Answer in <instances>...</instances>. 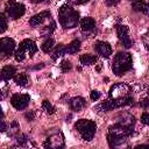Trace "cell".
Segmentation results:
<instances>
[{
	"mask_svg": "<svg viewBox=\"0 0 149 149\" xmlns=\"http://www.w3.org/2000/svg\"><path fill=\"white\" fill-rule=\"evenodd\" d=\"M133 127L125 126L122 123H115L108 128L107 133V141L109 147H119L126 142V139L132 134Z\"/></svg>",
	"mask_w": 149,
	"mask_h": 149,
	"instance_id": "cell-1",
	"label": "cell"
},
{
	"mask_svg": "<svg viewBox=\"0 0 149 149\" xmlns=\"http://www.w3.org/2000/svg\"><path fill=\"white\" fill-rule=\"evenodd\" d=\"M58 19L63 28H74L79 22V13L69 5H63L58 12Z\"/></svg>",
	"mask_w": 149,
	"mask_h": 149,
	"instance_id": "cell-2",
	"label": "cell"
},
{
	"mask_svg": "<svg viewBox=\"0 0 149 149\" xmlns=\"http://www.w3.org/2000/svg\"><path fill=\"white\" fill-rule=\"evenodd\" d=\"M132 56L127 52H118L116 56L113 59V65L112 70L114 74L116 76H122L126 73L130 68H132Z\"/></svg>",
	"mask_w": 149,
	"mask_h": 149,
	"instance_id": "cell-3",
	"label": "cell"
},
{
	"mask_svg": "<svg viewBox=\"0 0 149 149\" xmlns=\"http://www.w3.org/2000/svg\"><path fill=\"white\" fill-rule=\"evenodd\" d=\"M74 127L85 141L93 140L97 130V125L94 121L87 120V119H80L74 123Z\"/></svg>",
	"mask_w": 149,
	"mask_h": 149,
	"instance_id": "cell-4",
	"label": "cell"
},
{
	"mask_svg": "<svg viewBox=\"0 0 149 149\" xmlns=\"http://www.w3.org/2000/svg\"><path fill=\"white\" fill-rule=\"evenodd\" d=\"M129 105H133V98L129 97V95H126V97L116 98V99H111L109 98V100L104 101L97 108H100L101 112H107V111H111V109H114V108H119V107H122V106H129Z\"/></svg>",
	"mask_w": 149,
	"mask_h": 149,
	"instance_id": "cell-5",
	"label": "cell"
},
{
	"mask_svg": "<svg viewBox=\"0 0 149 149\" xmlns=\"http://www.w3.org/2000/svg\"><path fill=\"white\" fill-rule=\"evenodd\" d=\"M5 12L6 14L13 19V20H16L19 17H21L24 12H26V7L24 5H22L21 2H17L15 0H9L6 2L5 5Z\"/></svg>",
	"mask_w": 149,
	"mask_h": 149,
	"instance_id": "cell-6",
	"label": "cell"
},
{
	"mask_svg": "<svg viewBox=\"0 0 149 149\" xmlns=\"http://www.w3.org/2000/svg\"><path fill=\"white\" fill-rule=\"evenodd\" d=\"M15 49V42L10 37H2L0 38V58L5 59L12 56Z\"/></svg>",
	"mask_w": 149,
	"mask_h": 149,
	"instance_id": "cell-7",
	"label": "cell"
},
{
	"mask_svg": "<svg viewBox=\"0 0 149 149\" xmlns=\"http://www.w3.org/2000/svg\"><path fill=\"white\" fill-rule=\"evenodd\" d=\"M65 143L64 136L62 133H56L50 135L43 143V147L45 148H51V149H57V148H62Z\"/></svg>",
	"mask_w": 149,
	"mask_h": 149,
	"instance_id": "cell-8",
	"label": "cell"
},
{
	"mask_svg": "<svg viewBox=\"0 0 149 149\" xmlns=\"http://www.w3.org/2000/svg\"><path fill=\"white\" fill-rule=\"evenodd\" d=\"M130 92V87L123 83H118L115 85H113L109 90V98L111 99H116V98H122L128 95V93Z\"/></svg>",
	"mask_w": 149,
	"mask_h": 149,
	"instance_id": "cell-9",
	"label": "cell"
},
{
	"mask_svg": "<svg viewBox=\"0 0 149 149\" xmlns=\"http://www.w3.org/2000/svg\"><path fill=\"white\" fill-rule=\"evenodd\" d=\"M30 101V97L28 94H20V93H15L12 95L10 98V104L15 109H24L28 104Z\"/></svg>",
	"mask_w": 149,
	"mask_h": 149,
	"instance_id": "cell-10",
	"label": "cell"
},
{
	"mask_svg": "<svg viewBox=\"0 0 149 149\" xmlns=\"http://www.w3.org/2000/svg\"><path fill=\"white\" fill-rule=\"evenodd\" d=\"M116 34H118V37L125 48H130L133 45V41L129 37V30H128L127 26L116 24Z\"/></svg>",
	"mask_w": 149,
	"mask_h": 149,
	"instance_id": "cell-11",
	"label": "cell"
},
{
	"mask_svg": "<svg viewBox=\"0 0 149 149\" xmlns=\"http://www.w3.org/2000/svg\"><path fill=\"white\" fill-rule=\"evenodd\" d=\"M94 49H95V51H97L101 57H104V58H108V57L112 55V52H113L111 44L107 43V42H105V41H98V42L94 44Z\"/></svg>",
	"mask_w": 149,
	"mask_h": 149,
	"instance_id": "cell-12",
	"label": "cell"
},
{
	"mask_svg": "<svg viewBox=\"0 0 149 149\" xmlns=\"http://www.w3.org/2000/svg\"><path fill=\"white\" fill-rule=\"evenodd\" d=\"M50 19H51L50 13H49L48 10H44V12L37 13V14H35L34 16H31L30 20H29V23H30V26H33V27H38V26H41L42 23H44L47 20H50Z\"/></svg>",
	"mask_w": 149,
	"mask_h": 149,
	"instance_id": "cell-13",
	"label": "cell"
},
{
	"mask_svg": "<svg viewBox=\"0 0 149 149\" xmlns=\"http://www.w3.org/2000/svg\"><path fill=\"white\" fill-rule=\"evenodd\" d=\"M19 49H21L26 55L28 54L29 56H33L36 51H37V45L34 41L31 40H23L20 44H19Z\"/></svg>",
	"mask_w": 149,
	"mask_h": 149,
	"instance_id": "cell-14",
	"label": "cell"
},
{
	"mask_svg": "<svg viewBox=\"0 0 149 149\" xmlns=\"http://www.w3.org/2000/svg\"><path fill=\"white\" fill-rule=\"evenodd\" d=\"M95 27V21L90 17V16H86V17H83L80 20V29L84 34H87V33H91Z\"/></svg>",
	"mask_w": 149,
	"mask_h": 149,
	"instance_id": "cell-15",
	"label": "cell"
},
{
	"mask_svg": "<svg viewBox=\"0 0 149 149\" xmlns=\"http://www.w3.org/2000/svg\"><path fill=\"white\" fill-rule=\"evenodd\" d=\"M69 106L72 111L78 112L85 106V99L81 98V97H74L69 101Z\"/></svg>",
	"mask_w": 149,
	"mask_h": 149,
	"instance_id": "cell-16",
	"label": "cell"
},
{
	"mask_svg": "<svg viewBox=\"0 0 149 149\" xmlns=\"http://www.w3.org/2000/svg\"><path fill=\"white\" fill-rule=\"evenodd\" d=\"M132 6H133V9H134V10L141 12V13H143V14H148L149 7H148V3H147L146 0H136V1L133 2Z\"/></svg>",
	"mask_w": 149,
	"mask_h": 149,
	"instance_id": "cell-17",
	"label": "cell"
},
{
	"mask_svg": "<svg viewBox=\"0 0 149 149\" xmlns=\"http://www.w3.org/2000/svg\"><path fill=\"white\" fill-rule=\"evenodd\" d=\"M15 72H16V70H15V68H14L13 65H6V66L1 70L0 74H1V77H2L5 80H9L10 78H13V77L15 76Z\"/></svg>",
	"mask_w": 149,
	"mask_h": 149,
	"instance_id": "cell-18",
	"label": "cell"
},
{
	"mask_svg": "<svg viewBox=\"0 0 149 149\" xmlns=\"http://www.w3.org/2000/svg\"><path fill=\"white\" fill-rule=\"evenodd\" d=\"M79 49H80V41H79V40H73V41H71V42L65 47V52L73 55V54H76V52H78Z\"/></svg>",
	"mask_w": 149,
	"mask_h": 149,
	"instance_id": "cell-19",
	"label": "cell"
},
{
	"mask_svg": "<svg viewBox=\"0 0 149 149\" xmlns=\"http://www.w3.org/2000/svg\"><path fill=\"white\" fill-rule=\"evenodd\" d=\"M97 56L94 55H90V54H85V55H81L79 57V62L81 65H92L97 62Z\"/></svg>",
	"mask_w": 149,
	"mask_h": 149,
	"instance_id": "cell-20",
	"label": "cell"
},
{
	"mask_svg": "<svg viewBox=\"0 0 149 149\" xmlns=\"http://www.w3.org/2000/svg\"><path fill=\"white\" fill-rule=\"evenodd\" d=\"M55 28H56V23H55V21L50 20V23L47 24L44 28L41 29V36H43V37H49V36L54 33Z\"/></svg>",
	"mask_w": 149,
	"mask_h": 149,
	"instance_id": "cell-21",
	"label": "cell"
},
{
	"mask_svg": "<svg viewBox=\"0 0 149 149\" xmlns=\"http://www.w3.org/2000/svg\"><path fill=\"white\" fill-rule=\"evenodd\" d=\"M54 47H55V41L51 37H47L41 44V49L43 50V52H50Z\"/></svg>",
	"mask_w": 149,
	"mask_h": 149,
	"instance_id": "cell-22",
	"label": "cell"
},
{
	"mask_svg": "<svg viewBox=\"0 0 149 149\" xmlns=\"http://www.w3.org/2000/svg\"><path fill=\"white\" fill-rule=\"evenodd\" d=\"M13 78H14V81H15L19 86H27V85H28L29 79H28V76H27L26 73H17V74H15Z\"/></svg>",
	"mask_w": 149,
	"mask_h": 149,
	"instance_id": "cell-23",
	"label": "cell"
},
{
	"mask_svg": "<svg viewBox=\"0 0 149 149\" xmlns=\"http://www.w3.org/2000/svg\"><path fill=\"white\" fill-rule=\"evenodd\" d=\"M64 54H65V47H64L63 44H58V45H56L55 50L52 51V54H51V58H52L54 61H56L57 58L64 56Z\"/></svg>",
	"mask_w": 149,
	"mask_h": 149,
	"instance_id": "cell-24",
	"label": "cell"
},
{
	"mask_svg": "<svg viewBox=\"0 0 149 149\" xmlns=\"http://www.w3.org/2000/svg\"><path fill=\"white\" fill-rule=\"evenodd\" d=\"M42 108H43L48 114H54V113H55V107H54L48 100H43V101H42Z\"/></svg>",
	"mask_w": 149,
	"mask_h": 149,
	"instance_id": "cell-25",
	"label": "cell"
},
{
	"mask_svg": "<svg viewBox=\"0 0 149 149\" xmlns=\"http://www.w3.org/2000/svg\"><path fill=\"white\" fill-rule=\"evenodd\" d=\"M7 19H6V16L2 14V13H0V34H2V33H5L6 30H7Z\"/></svg>",
	"mask_w": 149,
	"mask_h": 149,
	"instance_id": "cell-26",
	"label": "cell"
},
{
	"mask_svg": "<svg viewBox=\"0 0 149 149\" xmlns=\"http://www.w3.org/2000/svg\"><path fill=\"white\" fill-rule=\"evenodd\" d=\"M19 130H20V126H19V123L14 120V121H12L10 122V125H9V133H10V135L13 136V135H15V134H17L19 133Z\"/></svg>",
	"mask_w": 149,
	"mask_h": 149,
	"instance_id": "cell-27",
	"label": "cell"
},
{
	"mask_svg": "<svg viewBox=\"0 0 149 149\" xmlns=\"http://www.w3.org/2000/svg\"><path fill=\"white\" fill-rule=\"evenodd\" d=\"M26 56H27V55H26L21 49H17V50L14 52V58H15L16 62H22V61L26 58Z\"/></svg>",
	"mask_w": 149,
	"mask_h": 149,
	"instance_id": "cell-28",
	"label": "cell"
},
{
	"mask_svg": "<svg viewBox=\"0 0 149 149\" xmlns=\"http://www.w3.org/2000/svg\"><path fill=\"white\" fill-rule=\"evenodd\" d=\"M61 69H62V71L63 72H69L71 69H72V65H71V63L69 62V61H63L62 63H61Z\"/></svg>",
	"mask_w": 149,
	"mask_h": 149,
	"instance_id": "cell-29",
	"label": "cell"
},
{
	"mask_svg": "<svg viewBox=\"0 0 149 149\" xmlns=\"http://www.w3.org/2000/svg\"><path fill=\"white\" fill-rule=\"evenodd\" d=\"M100 92L99 91H97V90H93V91H91V93H90V98H91V100H93V101H97L99 98H100Z\"/></svg>",
	"mask_w": 149,
	"mask_h": 149,
	"instance_id": "cell-30",
	"label": "cell"
},
{
	"mask_svg": "<svg viewBox=\"0 0 149 149\" xmlns=\"http://www.w3.org/2000/svg\"><path fill=\"white\" fill-rule=\"evenodd\" d=\"M17 144L19 146H23L24 143H27L28 142V139H27V136L26 135H20V136H17Z\"/></svg>",
	"mask_w": 149,
	"mask_h": 149,
	"instance_id": "cell-31",
	"label": "cell"
},
{
	"mask_svg": "<svg viewBox=\"0 0 149 149\" xmlns=\"http://www.w3.org/2000/svg\"><path fill=\"white\" fill-rule=\"evenodd\" d=\"M141 121L143 125H148L149 123V114L147 112H144L142 115H141Z\"/></svg>",
	"mask_w": 149,
	"mask_h": 149,
	"instance_id": "cell-32",
	"label": "cell"
},
{
	"mask_svg": "<svg viewBox=\"0 0 149 149\" xmlns=\"http://www.w3.org/2000/svg\"><path fill=\"white\" fill-rule=\"evenodd\" d=\"M120 2V0H105V3L109 7H113V6H116L118 3Z\"/></svg>",
	"mask_w": 149,
	"mask_h": 149,
	"instance_id": "cell-33",
	"label": "cell"
},
{
	"mask_svg": "<svg viewBox=\"0 0 149 149\" xmlns=\"http://www.w3.org/2000/svg\"><path fill=\"white\" fill-rule=\"evenodd\" d=\"M24 116H26V119H28V121H31L34 119V111H30V112L26 113Z\"/></svg>",
	"mask_w": 149,
	"mask_h": 149,
	"instance_id": "cell-34",
	"label": "cell"
},
{
	"mask_svg": "<svg viewBox=\"0 0 149 149\" xmlns=\"http://www.w3.org/2000/svg\"><path fill=\"white\" fill-rule=\"evenodd\" d=\"M7 130V125L5 122H0V133H5Z\"/></svg>",
	"mask_w": 149,
	"mask_h": 149,
	"instance_id": "cell-35",
	"label": "cell"
},
{
	"mask_svg": "<svg viewBox=\"0 0 149 149\" xmlns=\"http://www.w3.org/2000/svg\"><path fill=\"white\" fill-rule=\"evenodd\" d=\"M140 105H141L142 107H144V108H147V106H148V100H147V99H144V100H142Z\"/></svg>",
	"mask_w": 149,
	"mask_h": 149,
	"instance_id": "cell-36",
	"label": "cell"
},
{
	"mask_svg": "<svg viewBox=\"0 0 149 149\" xmlns=\"http://www.w3.org/2000/svg\"><path fill=\"white\" fill-rule=\"evenodd\" d=\"M5 84H6V80H5V79L1 77V74H0V88H1V87H3V86H5Z\"/></svg>",
	"mask_w": 149,
	"mask_h": 149,
	"instance_id": "cell-37",
	"label": "cell"
},
{
	"mask_svg": "<svg viewBox=\"0 0 149 149\" xmlns=\"http://www.w3.org/2000/svg\"><path fill=\"white\" fill-rule=\"evenodd\" d=\"M90 0H77V3H79V5H83V3H86V2H88Z\"/></svg>",
	"mask_w": 149,
	"mask_h": 149,
	"instance_id": "cell-38",
	"label": "cell"
},
{
	"mask_svg": "<svg viewBox=\"0 0 149 149\" xmlns=\"http://www.w3.org/2000/svg\"><path fill=\"white\" fill-rule=\"evenodd\" d=\"M3 118V112H2V108H1V106H0V120Z\"/></svg>",
	"mask_w": 149,
	"mask_h": 149,
	"instance_id": "cell-39",
	"label": "cell"
},
{
	"mask_svg": "<svg viewBox=\"0 0 149 149\" xmlns=\"http://www.w3.org/2000/svg\"><path fill=\"white\" fill-rule=\"evenodd\" d=\"M1 99H3V94H2V92L0 91V100H1Z\"/></svg>",
	"mask_w": 149,
	"mask_h": 149,
	"instance_id": "cell-40",
	"label": "cell"
},
{
	"mask_svg": "<svg viewBox=\"0 0 149 149\" xmlns=\"http://www.w3.org/2000/svg\"><path fill=\"white\" fill-rule=\"evenodd\" d=\"M30 1H33V2H41L42 0H30Z\"/></svg>",
	"mask_w": 149,
	"mask_h": 149,
	"instance_id": "cell-41",
	"label": "cell"
}]
</instances>
